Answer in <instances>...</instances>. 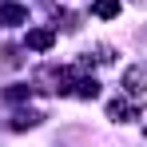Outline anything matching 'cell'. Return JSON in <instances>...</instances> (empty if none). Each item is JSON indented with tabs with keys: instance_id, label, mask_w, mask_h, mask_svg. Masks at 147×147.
Listing matches in <instances>:
<instances>
[{
	"instance_id": "5",
	"label": "cell",
	"mask_w": 147,
	"mask_h": 147,
	"mask_svg": "<svg viewBox=\"0 0 147 147\" xmlns=\"http://www.w3.org/2000/svg\"><path fill=\"white\" fill-rule=\"evenodd\" d=\"M92 12H96L99 20H111V16H119V0H96Z\"/></svg>"
},
{
	"instance_id": "6",
	"label": "cell",
	"mask_w": 147,
	"mask_h": 147,
	"mask_svg": "<svg viewBox=\"0 0 147 147\" xmlns=\"http://www.w3.org/2000/svg\"><path fill=\"white\" fill-rule=\"evenodd\" d=\"M76 96L80 99H96L99 96V84L96 80H80V84H76Z\"/></svg>"
},
{
	"instance_id": "1",
	"label": "cell",
	"mask_w": 147,
	"mask_h": 147,
	"mask_svg": "<svg viewBox=\"0 0 147 147\" xmlns=\"http://www.w3.org/2000/svg\"><path fill=\"white\" fill-rule=\"evenodd\" d=\"M123 88L127 92H147V64H135L123 72Z\"/></svg>"
},
{
	"instance_id": "8",
	"label": "cell",
	"mask_w": 147,
	"mask_h": 147,
	"mask_svg": "<svg viewBox=\"0 0 147 147\" xmlns=\"http://www.w3.org/2000/svg\"><path fill=\"white\" fill-rule=\"evenodd\" d=\"M28 96H32V88H28V84H12V88L4 92V99H12V103H20V99H28Z\"/></svg>"
},
{
	"instance_id": "7",
	"label": "cell",
	"mask_w": 147,
	"mask_h": 147,
	"mask_svg": "<svg viewBox=\"0 0 147 147\" xmlns=\"http://www.w3.org/2000/svg\"><path fill=\"white\" fill-rule=\"evenodd\" d=\"M36 123H40V115H36V111H20V115L12 119V127H16V131H28V127H36Z\"/></svg>"
},
{
	"instance_id": "3",
	"label": "cell",
	"mask_w": 147,
	"mask_h": 147,
	"mask_svg": "<svg viewBox=\"0 0 147 147\" xmlns=\"http://www.w3.org/2000/svg\"><path fill=\"white\" fill-rule=\"evenodd\" d=\"M52 44H56V32H52V28H32V32H28V48L32 52H48Z\"/></svg>"
},
{
	"instance_id": "2",
	"label": "cell",
	"mask_w": 147,
	"mask_h": 147,
	"mask_svg": "<svg viewBox=\"0 0 147 147\" xmlns=\"http://www.w3.org/2000/svg\"><path fill=\"white\" fill-rule=\"evenodd\" d=\"M107 115L115 123H127V119H135L139 115V103H127V99H115V103H107Z\"/></svg>"
},
{
	"instance_id": "4",
	"label": "cell",
	"mask_w": 147,
	"mask_h": 147,
	"mask_svg": "<svg viewBox=\"0 0 147 147\" xmlns=\"http://www.w3.org/2000/svg\"><path fill=\"white\" fill-rule=\"evenodd\" d=\"M0 20H4V24H24L28 8H20V4H0Z\"/></svg>"
}]
</instances>
